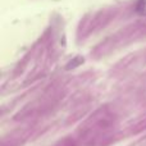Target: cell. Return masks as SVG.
Returning a JSON list of instances; mask_svg holds the SVG:
<instances>
[{
    "instance_id": "cell-2",
    "label": "cell",
    "mask_w": 146,
    "mask_h": 146,
    "mask_svg": "<svg viewBox=\"0 0 146 146\" xmlns=\"http://www.w3.org/2000/svg\"><path fill=\"white\" fill-rule=\"evenodd\" d=\"M83 62L82 58H80V56H77V58H74L73 60H71L68 64H67V69H71V68H76V67H78L81 63Z\"/></svg>"
},
{
    "instance_id": "cell-1",
    "label": "cell",
    "mask_w": 146,
    "mask_h": 146,
    "mask_svg": "<svg viewBox=\"0 0 146 146\" xmlns=\"http://www.w3.org/2000/svg\"><path fill=\"white\" fill-rule=\"evenodd\" d=\"M135 12L140 15H146V0H139L135 5Z\"/></svg>"
}]
</instances>
